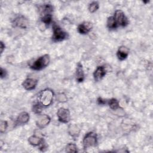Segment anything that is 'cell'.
Returning <instances> with one entry per match:
<instances>
[{
  "mask_svg": "<svg viewBox=\"0 0 153 153\" xmlns=\"http://www.w3.org/2000/svg\"><path fill=\"white\" fill-rule=\"evenodd\" d=\"M97 143V134L93 131L87 133L83 138L82 145L84 149L95 146Z\"/></svg>",
  "mask_w": 153,
  "mask_h": 153,
  "instance_id": "cell-3",
  "label": "cell"
},
{
  "mask_svg": "<svg viewBox=\"0 0 153 153\" xmlns=\"http://www.w3.org/2000/svg\"><path fill=\"white\" fill-rule=\"evenodd\" d=\"M5 49V44L2 41L0 42V50H1V53L2 54L4 50Z\"/></svg>",
  "mask_w": 153,
  "mask_h": 153,
  "instance_id": "cell-29",
  "label": "cell"
},
{
  "mask_svg": "<svg viewBox=\"0 0 153 153\" xmlns=\"http://www.w3.org/2000/svg\"><path fill=\"white\" fill-rule=\"evenodd\" d=\"M53 34L52 39L54 42H60L68 38V34L65 32L60 27L56 25H53Z\"/></svg>",
  "mask_w": 153,
  "mask_h": 153,
  "instance_id": "cell-4",
  "label": "cell"
},
{
  "mask_svg": "<svg viewBox=\"0 0 153 153\" xmlns=\"http://www.w3.org/2000/svg\"><path fill=\"white\" fill-rule=\"evenodd\" d=\"M29 114L26 112H20L17 117L16 123L17 124H25L29 120Z\"/></svg>",
  "mask_w": 153,
  "mask_h": 153,
  "instance_id": "cell-14",
  "label": "cell"
},
{
  "mask_svg": "<svg viewBox=\"0 0 153 153\" xmlns=\"http://www.w3.org/2000/svg\"><path fill=\"white\" fill-rule=\"evenodd\" d=\"M106 25L108 28L109 29H114L118 27L117 23L114 16H110L108 18L106 21Z\"/></svg>",
  "mask_w": 153,
  "mask_h": 153,
  "instance_id": "cell-18",
  "label": "cell"
},
{
  "mask_svg": "<svg viewBox=\"0 0 153 153\" xmlns=\"http://www.w3.org/2000/svg\"><path fill=\"white\" fill-rule=\"evenodd\" d=\"M92 23L88 22H84L78 26V32L82 35L87 34L92 29Z\"/></svg>",
  "mask_w": 153,
  "mask_h": 153,
  "instance_id": "cell-10",
  "label": "cell"
},
{
  "mask_svg": "<svg viewBox=\"0 0 153 153\" xmlns=\"http://www.w3.org/2000/svg\"><path fill=\"white\" fill-rule=\"evenodd\" d=\"M97 101L98 104L101 105H105V104H106V101L105 99H102V97H99V98L97 99Z\"/></svg>",
  "mask_w": 153,
  "mask_h": 153,
  "instance_id": "cell-28",
  "label": "cell"
},
{
  "mask_svg": "<svg viewBox=\"0 0 153 153\" xmlns=\"http://www.w3.org/2000/svg\"><path fill=\"white\" fill-rule=\"evenodd\" d=\"M129 50L126 46H120L117 52V56L120 60H125L128 56Z\"/></svg>",
  "mask_w": 153,
  "mask_h": 153,
  "instance_id": "cell-12",
  "label": "cell"
},
{
  "mask_svg": "<svg viewBox=\"0 0 153 153\" xmlns=\"http://www.w3.org/2000/svg\"><path fill=\"white\" fill-rule=\"evenodd\" d=\"M44 141L42 138L35 134L32 135L28 138V142L33 146H39Z\"/></svg>",
  "mask_w": 153,
  "mask_h": 153,
  "instance_id": "cell-15",
  "label": "cell"
},
{
  "mask_svg": "<svg viewBox=\"0 0 153 153\" xmlns=\"http://www.w3.org/2000/svg\"><path fill=\"white\" fill-rule=\"evenodd\" d=\"M53 95V91L49 88L42 90L38 96L39 103L43 106H48L52 103Z\"/></svg>",
  "mask_w": 153,
  "mask_h": 153,
  "instance_id": "cell-2",
  "label": "cell"
},
{
  "mask_svg": "<svg viewBox=\"0 0 153 153\" xmlns=\"http://www.w3.org/2000/svg\"><path fill=\"white\" fill-rule=\"evenodd\" d=\"M13 24L16 27L22 29H26L29 26V21L25 16H19L14 19L13 22Z\"/></svg>",
  "mask_w": 153,
  "mask_h": 153,
  "instance_id": "cell-8",
  "label": "cell"
},
{
  "mask_svg": "<svg viewBox=\"0 0 153 153\" xmlns=\"http://www.w3.org/2000/svg\"><path fill=\"white\" fill-rule=\"evenodd\" d=\"M57 116L60 122L67 123L71 120V115L69 109L65 108H60L57 112Z\"/></svg>",
  "mask_w": 153,
  "mask_h": 153,
  "instance_id": "cell-6",
  "label": "cell"
},
{
  "mask_svg": "<svg viewBox=\"0 0 153 153\" xmlns=\"http://www.w3.org/2000/svg\"><path fill=\"white\" fill-rule=\"evenodd\" d=\"M39 149L41 151H45L47 149V146L46 145L45 143L44 142V141L39 145Z\"/></svg>",
  "mask_w": 153,
  "mask_h": 153,
  "instance_id": "cell-27",
  "label": "cell"
},
{
  "mask_svg": "<svg viewBox=\"0 0 153 153\" xmlns=\"http://www.w3.org/2000/svg\"><path fill=\"white\" fill-rule=\"evenodd\" d=\"M58 100L60 102H66L67 99H66V96L63 94V93H60L58 96Z\"/></svg>",
  "mask_w": 153,
  "mask_h": 153,
  "instance_id": "cell-25",
  "label": "cell"
},
{
  "mask_svg": "<svg viewBox=\"0 0 153 153\" xmlns=\"http://www.w3.org/2000/svg\"><path fill=\"white\" fill-rule=\"evenodd\" d=\"M8 127V123L7 121H1L0 124V132L4 133Z\"/></svg>",
  "mask_w": 153,
  "mask_h": 153,
  "instance_id": "cell-24",
  "label": "cell"
},
{
  "mask_svg": "<svg viewBox=\"0 0 153 153\" xmlns=\"http://www.w3.org/2000/svg\"><path fill=\"white\" fill-rule=\"evenodd\" d=\"M75 78L78 82H81L84 79V72L82 68V65L80 63H78L76 72H75Z\"/></svg>",
  "mask_w": 153,
  "mask_h": 153,
  "instance_id": "cell-13",
  "label": "cell"
},
{
  "mask_svg": "<svg viewBox=\"0 0 153 153\" xmlns=\"http://www.w3.org/2000/svg\"><path fill=\"white\" fill-rule=\"evenodd\" d=\"M106 71L105 68L103 66H99L97 67L94 72H93V76L94 79L96 81H99V80L102 79L103 76L106 75Z\"/></svg>",
  "mask_w": 153,
  "mask_h": 153,
  "instance_id": "cell-11",
  "label": "cell"
},
{
  "mask_svg": "<svg viewBox=\"0 0 153 153\" xmlns=\"http://www.w3.org/2000/svg\"><path fill=\"white\" fill-rule=\"evenodd\" d=\"M41 21L45 25H49L52 22V15L47 14L41 16Z\"/></svg>",
  "mask_w": 153,
  "mask_h": 153,
  "instance_id": "cell-22",
  "label": "cell"
},
{
  "mask_svg": "<svg viewBox=\"0 0 153 153\" xmlns=\"http://www.w3.org/2000/svg\"><path fill=\"white\" fill-rule=\"evenodd\" d=\"M42 105L40 103H36L34 105H33L32 107V111L36 114H39L41 112H42Z\"/></svg>",
  "mask_w": 153,
  "mask_h": 153,
  "instance_id": "cell-23",
  "label": "cell"
},
{
  "mask_svg": "<svg viewBox=\"0 0 153 153\" xmlns=\"http://www.w3.org/2000/svg\"><path fill=\"white\" fill-rule=\"evenodd\" d=\"M38 84V80L35 78H27L22 82V86L26 90H32L35 88Z\"/></svg>",
  "mask_w": 153,
  "mask_h": 153,
  "instance_id": "cell-9",
  "label": "cell"
},
{
  "mask_svg": "<svg viewBox=\"0 0 153 153\" xmlns=\"http://www.w3.org/2000/svg\"><path fill=\"white\" fill-rule=\"evenodd\" d=\"M50 61V56L47 54L42 55L38 57L37 59L32 62L29 66L31 69L36 71L41 70L45 68H46Z\"/></svg>",
  "mask_w": 153,
  "mask_h": 153,
  "instance_id": "cell-1",
  "label": "cell"
},
{
  "mask_svg": "<svg viewBox=\"0 0 153 153\" xmlns=\"http://www.w3.org/2000/svg\"><path fill=\"white\" fill-rule=\"evenodd\" d=\"M39 11L42 16L47 14H51L53 11V7L51 4H45L39 8Z\"/></svg>",
  "mask_w": 153,
  "mask_h": 153,
  "instance_id": "cell-17",
  "label": "cell"
},
{
  "mask_svg": "<svg viewBox=\"0 0 153 153\" xmlns=\"http://www.w3.org/2000/svg\"><path fill=\"white\" fill-rule=\"evenodd\" d=\"M7 71L2 68V67L0 68V75H1V78L2 79L4 78H5L6 76H7Z\"/></svg>",
  "mask_w": 153,
  "mask_h": 153,
  "instance_id": "cell-26",
  "label": "cell"
},
{
  "mask_svg": "<svg viewBox=\"0 0 153 153\" xmlns=\"http://www.w3.org/2000/svg\"><path fill=\"white\" fill-rule=\"evenodd\" d=\"M68 131L72 137H76L79 134L80 129L76 124H71L68 126Z\"/></svg>",
  "mask_w": 153,
  "mask_h": 153,
  "instance_id": "cell-16",
  "label": "cell"
},
{
  "mask_svg": "<svg viewBox=\"0 0 153 153\" xmlns=\"http://www.w3.org/2000/svg\"><path fill=\"white\" fill-rule=\"evenodd\" d=\"M108 105H109L110 108L112 110H116L119 108V102L115 98L111 99L108 101Z\"/></svg>",
  "mask_w": 153,
  "mask_h": 153,
  "instance_id": "cell-19",
  "label": "cell"
},
{
  "mask_svg": "<svg viewBox=\"0 0 153 153\" xmlns=\"http://www.w3.org/2000/svg\"><path fill=\"white\" fill-rule=\"evenodd\" d=\"M38 117L36 120V124L39 128H42L46 127L50 123V117L46 114H38Z\"/></svg>",
  "mask_w": 153,
  "mask_h": 153,
  "instance_id": "cell-7",
  "label": "cell"
},
{
  "mask_svg": "<svg viewBox=\"0 0 153 153\" xmlns=\"http://www.w3.org/2000/svg\"><path fill=\"white\" fill-rule=\"evenodd\" d=\"M99 8V4L97 1H93L88 5V10L90 13L96 12Z\"/></svg>",
  "mask_w": 153,
  "mask_h": 153,
  "instance_id": "cell-21",
  "label": "cell"
},
{
  "mask_svg": "<svg viewBox=\"0 0 153 153\" xmlns=\"http://www.w3.org/2000/svg\"><path fill=\"white\" fill-rule=\"evenodd\" d=\"M65 151L67 152H76L78 151L77 146L74 143H69L65 147Z\"/></svg>",
  "mask_w": 153,
  "mask_h": 153,
  "instance_id": "cell-20",
  "label": "cell"
},
{
  "mask_svg": "<svg viewBox=\"0 0 153 153\" xmlns=\"http://www.w3.org/2000/svg\"><path fill=\"white\" fill-rule=\"evenodd\" d=\"M114 17L117 23L118 26H121L122 27H125L128 24L127 17L126 16L122 10H117L114 13Z\"/></svg>",
  "mask_w": 153,
  "mask_h": 153,
  "instance_id": "cell-5",
  "label": "cell"
}]
</instances>
